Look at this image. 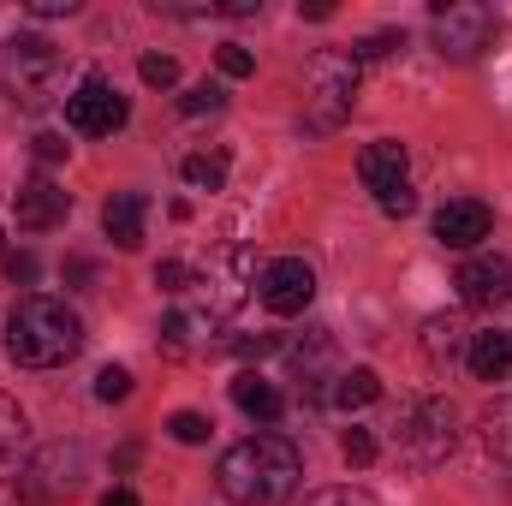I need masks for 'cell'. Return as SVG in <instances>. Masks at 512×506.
<instances>
[{"label": "cell", "mask_w": 512, "mask_h": 506, "mask_svg": "<svg viewBox=\"0 0 512 506\" xmlns=\"http://www.w3.org/2000/svg\"><path fill=\"white\" fill-rule=\"evenodd\" d=\"M298 477H304V453H298L286 435H245V441H233V447L221 453V471H215L221 495L233 506L286 501V495L298 489Z\"/></svg>", "instance_id": "cell-1"}, {"label": "cell", "mask_w": 512, "mask_h": 506, "mask_svg": "<svg viewBox=\"0 0 512 506\" xmlns=\"http://www.w3.org/2000/svg\"><path fill=\"white\" fill-rule=\"evenodd\" d=\"M84 352V322L66 298H18L12 316H6V358L24 364V370H60Z\"/></svg>", "instance_id": "cell-2"}, {"label": "cell", "mask_w": 512, "mask_h": 506, "mask_svg": "<svg viewBox=\"0 0 512 506\" xmlns=\"http://www.w3.org/2000/svg\"><path fill=\"white\" fill-rule=\"evenodd\" d=\"M393 447H399V465L411 471H435L453 447H459V411L453 399H405L399 405V423H393Z\"/></svg>", "instance_id": "cell-3"}, {"label": "cell", "mask_w": 512, "mask_h": 506, "mask_svg": "<svg viewBox=\"0 0 512 506\" xmlns=\"http://www.w3.org/2000/svg\"><path fill=\"white\" fill-rule=\"evenodd\" d=\"M358 102V60L352 48H322L304 66V126L310 131H334Z\"/></svg>", "instance_id": "cell-4"}, {"label": "cell", "mask_w": 512, "mask_h": 506, "mask_svg": "<svg viewBox=\"0 0 512 506\" xmlns=\"http://www.w3.org/2000/svg\"><path fill=\"white\" fill-rule=\"evenodd\" d=\"M84 471H90V453H84L78 441H54V447H42V453L24 465L18 495L30 506H54V501H66V495L84 489Z\"/></svg>", "instance_id": "cell-5"}, {"label": "cell", "mask_w": 512, "mask_h": 506, "mask_svg": "<svg viewBox=\"0 0 512 506\" xmlns=\"http://www.w3.org/2000/svg\"><path fill=\"white\" fill-rule=\"evenodd\" d=\"M429 12H435V42L447 60H477L501 30L495 6H483V0H435Z\"/></svg>", "instance_id": "cell-6"}, {"label": "cell", "mask_w": 512, "mask_h": 506, "mask_svg": "<svg viewBox=\"0 0 512 506\" xmlns=\"http://www.w3.org/2000/svg\"><path fill=\"white\" fill-rule=\"evenodd\" d=\"M256 286V251L251 245H221L209 256V268L197 274V292H203V316H233L245 304V292Z\"/></svg>", "instance_id": "cell-7"}, {"label": "cell", "mask_w": 512, "mask_h": 506, "mask_svg": "<svg viewBox=\"0 0 512 506\" xmlns=\"http://www.w3.org/2000/svg\"><path fill=\"white\" fill-rule=\"evenodd\" d=\"M358 179H364V191H376V203H382V215H411V161H405V143H370L364 155H358Z\"/></svg>", "instance_id": "cell-8"}, {"label": "cell", "mask_w": 512, "mask_h": 506, "mask_svg": "<svg viewBox=\"0 0 512 506\" xmlns=\"http://www.w3.org/2000/svg\"><path fill=\"white\" fill-rule=\"evenodd\" d=\"M126 96L102 78V72H90L72 96H66V126L78 131V137H108V131L126 126Z\"/></svg>", "instance_id": "cell-9"}, {"label": "cell", "mask_w": 512, "mask_h": 506, "mask_svg": "<svg viewBox=\"0 0 512 506\" xmlns=\"http://www.w3.org/2000/svg\"><path fill=\"white\" fill-rule=\"evenodd\" d=\"M256 292H262V304H268L274 316H304L310 298H316V268H310L304 256H274V262L262 268Z\"/></svg>", "instance_id": "cell-10"}, {"label": "cell", "mask_w": 512, "mask_h": 506, "mask_svg": "<svg viewBox=\"0 0 512 506\" xmlns=\"http://www.w3.org/2000/svg\"><path fill=\"white\" fill-rule=\"evenodd\" d=\"M453 286L471 310H501V304H512V262L507 256H471Z\"/></svg>", "instance_id": "cell-11"}, {"label": "cell", "mask_w": 512, "mask_h": 506, "mask_svg": "<svg viewBox=\"0 0 512 506\" xmlns=\"http://www.w3.org/2000/svg\"><path fill=\"white\" fill-rule=\"evenodd\" d=\"M489 227H495V215H489V203H477V197H459V203H447V209L435 215V239H441L447 251H477V245L489 239Z\"/></svg>", "instance_id": "cell-12"}, {"label": "cell", "mask_w": 512, "mask_h": 506, "mask_svg": "<svg viewBox=\"0 0 512 506\" xmlns=\"http://www.w3.org/2000/svg\"><path fill=\"white\" fill-rule=\"evenodd\" d=\"M66 209H72V197H66L54 179H30V185L18 191V227H24V233H48V227H60Z\"/></svg>", "instance_id": "cell-13"}, {"label": "cell", "mask_w": 512, "mask_h": 506, "mask_svg": "<svg viewBox=\"0 0 512 506\" xmlns=\"http://www.w3.org/2000/svg\"><path fill=\"white\" fill-rule=\"evenodd\" d=\"M6 66L18 72V84H42V78H54L60 72V48L48 42V36H6Z\"/></svg>", "instance_id": "cell-14"}, {"label": "cell", "mask_w": 512, "mask_h": 506, "mask_svg": "<svg viewBox=\"0 0 512 506\" xmlns=\"http://www.w3.org/2000/svg\"><path fill=\"white\" fill-rule=\"evenodd\" d=\"M143 215H149V197H143V191H120V197H108L102 227H108V239H114L120 251H137V245H143Z\"/></svg>", "instance_id": "cell-15"}, {"label": "cell", "mask_w": 512, "mask_h": 506, "mask_svg": "<svg viewBox=\"0 0 512 506\" xmlns=\"http://www.w3.org/2000/svg\"><path fill=\"white\" fill-rule=\"evenodd\" d=\"M465 364H471V376H477V381H512V334H507V328L471 334Z\"/></svg>", "instance_id": "cell-16"}, {"label": "cell", "mask_w": 512, "mask_h": 506, "mask_svg": "<svg viewBox=\"0 0 512 506\" xmlns=\"http://www.w3.org/2000/svg\"><path fill=\"white\" fill-rule=\"evenodd\" d=\"M233 405H239L245 417H256V423H274V417L286 411L280 387L268 376H256V370H239V376H233Z\"/></svg>", "instance_id": "cell-17"}, {"label": "cell", "mask_w": 512, "mask_h": 506, "mask_svg": "<svg viewBox=\"0 0 512 506\" xmlns=\"http://www.w3.org/2000/svg\"><path fill=\"white\" fill-rule=\"evenodd\" d=\"M423 352H429V364H459V352H471V334H465V322L459 316H429L423 322Z\"/></svg>", "instance_id": "cell-18"}, {"label": "cell", "mask_w": 512, "mask_h": 506, "mask_svg": "<svg viewBox=\"0 0 512 506\" xmlns=\"http://www.w3.org/2000/svg\"><path fill=\"white\" fill-rule=\"evenodd\" d=\"M382 399V376L376 370H340L334 376V387H328V405H340V411H364V405H376Z\"/></svg>", "instance_id": "cell-19"}, {"label": "cell", "mask_w": 512, "mask_h": 506, "mask_svg": "<svg viewBox=\"0 0 512 506\" xmlns=\"http://www.w3.org/2000/svg\"><path fill=\"white\" fill-rule=\"evenodd\" d=\"M477 435H483V453L512 465V393H501L483 417H477Z\"/></svg>", "instance_id": "cell-20"}, {"label": "cell", "mask_w": 512, "mask_h": 506, "mask_svg": "<svg viewBox=\"0 0 512 506\" xmlns=\"http://www.w3.org/2000/svg\"><path fill=\"white\" fill-rule=\"evenodd\" d=\"M24 441H30V423H24L18 399H6V393H0V465H12V459L24 453Z\"/></svg>", "instance_id": "cell-21"}, {"label": "cell", "mask_w": 512, "mask_h": 506, "mask_svg": "<svg viewBox=\"0 0 512 506\" xmlns=\"http://www.w3.org/2000/svg\"><path fill=\"white\" fill-rule=\"evenodd\" d=\"M328 358H334V334H328V328H316V334H310V346H298V352H292V364H298V381L310 387V381L322 376V364H328Z\"/></svg>", "instance_id": "cell-22"}, {"label": "cell", "mask_w": 512, "mask_h": 506, "mask_svg": "<svg viewBox=\"0 0 512 506\" xmlns=\"http://www.w3.org/2000/svg\"><path fill=\"white\" fill-rule=\"evenodd\" d=\"M185 185L191 191H221L227 185V155H191L185 161Z\"/></svg>", "instance_id": "cell-23"}, {"label": "cell", "mask_w": 512, "mask_h": 506, "mask_svg": "<svg viewBox=\"0 0 512 506\" xmlns=\"http://www.w3.org/2000/svg\"><path fill=\"white\" fill-rule=\"evenodd\" d=\"M197 328H209V316H203V310H173V316L161 322V340H167V352H185V346L197 340Z\"/></svg>", "instance_id": "cell-24"}, {"label": "cell", "mask_w": 512, "mask_h": 506, "mask_svg": "<svg viewBox=\"0 0 512 506\" xmlns=\"http://www.w3.org/2000/svg\"><path fill=\"white\" fill-rule=\"evenodd\" d=\"M167 435H173V441H185V447H203V441H209V417H203V411H173Z\"/></svg>", "instance_id": "cell-25"}, {"label": "cell", "mask_w": 512, "mask_h": 506, "mask_svg": "<svg viewBox=\"0 0 512 506\" xmlns=\"http://www.w3.org/2000/svg\"><path fill=\"white\" fill-rule=\"evenodd\" d=\"M393 48H405V30H376V36H364L358 48H352V60L364 66V60H387Z\"/></svg>", "instance_id": "cell-26"}, {"label": "cell", "mask_w": 512, "mask_h": 506, "mask_svg": "<svg viewBox=\"0 0 512 506\" xmlns=\"http://www.w3.org/2000/svg\"><path fill=\"white\" fill-rule=\"evenodd\" d=\"M137 72H143V84H149V90H167V84H179V66H173V54H143V60H137Z\"/></svg>", "instance_id": "cell-27"}, {"label": "cell", "mask_w": 512, "mask_h": 506, "mask_svg": "<svg viewBox=\"0 0 512 506\" xmlns=\"http://www.w3.org/2000/svg\"><path fill=\"white\" fill-rule=\"evenodd\" d=\"M155 286L161 292H197V268H185V262H155Z\"/></svg>", "instance_id": "cell-28"}, {"label": "cell", "mask_w": 512, "mask_h": 506, "mask_svg": "<svg viewBox=\"0 0 512 506\" xmlns=\"http://www.w3.org/2000/svg\"><path fill=\"white\" fill-rule=\"evenodd\" d=\"M304 506H376L370 489H352V483H334V489H316Z\"/></svg>", "instance_id": "cell-29"}, {"label": "cell", "mask_w": 512, "mask_h": 506, "mask_svg": "<svg viewBox=\"0 0 512 506\" xmlns=\"http://www.w3.org/2000/svg\"><path fill=\"white\" fill-rule=\"evenodd\" d=\"M179 108H185V114H221V108H227V90H221V84H197V90H185Z\"/></svg>", "instance_id": "cell-30"}, {"label": "cell", "mask_w": 512, "mask_h": 506, "mask_svg": "<svg viewBox=\"0 0 512 506\" xmlns=\"http://www.w3.org/2000/svg\"><path fill=\"white\" fill-rule=\"evenodd\" d=\"M340 453H346V465H370L376 459V435L370 429H346L340 435Z\"/></svg>", "instance_id": "cell-31"}, {"label": "cell", "mask_w": 512, "mask_h": 506, "mask_svg": "<svg viewBox=\"0 0 512 506\" xmlns=\"http://www.w3.org/2000/svg\"><path fill=\"white\" fill-rule=\"evenodd\" d=\"M126 393H131V376L120 370V364H108V370L96 376V399H102V405H120Z\"/></svg>", "instance_id": "cell-32"}, {"label": "cell", "mask_w": 512, "mask_h": 506, "mask_svg": "<svg viewBox=\"0 0 512 506\" xmlns=\"http://www.w3.org/2000/svg\"><path fill=\"white\" fill-rule=\"evenodd\" d=\"M215 60H221V72H227V78H251V72H256V54H251V48H239V42H221V54H215Z\"/></svg>", "instance_id": "cell-33"}, {"label": "cell", "mask_w": 512, "mask_h": 506, "mask_svg": "<svg viewBox=\"0 0 512 506\" xmlns=\"http://www.w3.org/2000/svg\"><path fill=\"white\" fill-rule=\"evenodd\" d=\"M6 280H12V286H36V256L30 251L6 256Z\"/></svg>", "instance_id": "cell-34"}, {"label": "cell", "mask_w": 512, "mask_h": 506, "mask_svg": "<svg viewBox=\"0 0 512 506\" xmlns=\"http://www.w3.org/2000/svg\"><path fill=\"white\" fill-rule=\"evenodd\" d=\"M36 161H48V167L66 161V137H60V131H42V137H36Z\"/></svg>", "instance_id": "cell-35"}, {"label": "cell", "mask_w": 512, "mask_h": 506, "mask_svg": "<svg viewBox=\"0 0 512 506\" xmlns=\"http://www.w3.org/2000/svg\"><path fill=\"white\" fill-rule=\"evenodd\" d=\"M30 12H36V18H60V12L72 18V12H78V0H30Z\"/></svg>", "instance_id": "cell-36"}, {"label": "cell", "mask_w": 512, "mask_h": 506, "mask_svg": "<svg viewBox=\"0 0 512 506\" xmlns=\"http://www.w3.org/2000/svg\"><path fill=\"white\" fill-rule=\"evenodd\" d=\"M102 506H137V495H131V489H108V495H102Z\"/></svg>", "instance_id": "cell-37"}, {"label": "cell", "mask_w": 512, "mask_h": 506, "mask_svg": "<svg viewBox=\"0 0 512 506\" xmlns=\"http://www.w3.org/2000/svg\"><path fill=\"white\" fill-rule=\"evenodd\" d=\"M0 245H6V239H0Z\"/></svg>", "instance_id": "cell-38"}]
</instances>
